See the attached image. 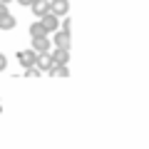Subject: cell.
Returning <instances> with one entry per match:
<instances>
[{"label":"cell","mask_w":149,"mask_h":149,"mask_svg":"<svg viewBox=\"0 0 149 149\" xmlns=\"http://www.w3.org/2000/svg\"><path fill=\"white\" fill-rule=\"evenodd\" d=\"M40 25L45 27V32H57L60 30V17L52 15V13H45V15L40 17Z\"/></svg>","instance_id":"6da1fadb"},{"label":"cell","mask_w":149,"mask_h":149,"mask_svg":"<svg viewBox=\"0 0 149 149\" xmlns=\"http://www.w3.org/2000/svg\"><path fill=\"white\" fill-rule=\"evenodd\" d=\"M17 60H20L22 67H35L37 52H35V50H22V52H17Z\"/></svg>","instance_id":"7a4b0ae2"},{"label":"cell","mask_w":149,"mask_h":149,"mask_svg":"<svg viewBox=\"0 0 149 149\" xmlns=\"http://www.w3.org/2000/svg\"><path fill=\"white\" fill-rule=\"evenodd\" d=\"M52 65H55V62H52V55H47V52H40V55H37V60H35V67L40 70V72H45V70L50 72Z\"/></svg>","instance_id":"3957f363"},{"label":"cell","mask_w":149,"mask_h":149,"mask_svg":"<svg viewBox=\"0 0 149 149\" xmlns=\"http://www.w3.org/2000/svg\"><path fill=\"white\" fill-rule=\"evenodd\" d=\"M70 42H72L70 32H65V30H57V32H55V45H57L60 50H70Z\"/></svg>","instance_id":"277c9868"},{"label":"cell","mask_w":149,"mask_h":149,"mask_svg":"<svg viewBox=\"0 0 149 149\" xmlns=\"http://www.w3.org/2000/svg\"><path fill=\"white\" fill-rule=\"evenodd\" d=\"M67 8H70V3L67 0H50V13H52V15H65V13H67Z\"/></svg>","instance_id":"5b68a950"},{"label":"cell","mask_w":149,"mask_h":149,"mask_svg":"<svg viewBox=\"0 0 149 149\" xmlns=\"http://www.w3.org/2000/svg\"><path fill=\"white\" fill-rule=\"evenodd\" d=\"M32 13H35L37 17H42L45 13H50V0H32Z\"/></svg>","instance_id":"8992f818"},{"label":"cell","mask_w":149,"mask_h":149,"mask_svg":"<svg viewBox=\"0 0 149 149\" xmlns=\"http://www.w3.org/2000/svg\"><path fill=\"white\" fill-rule=\"evenodd\" d=\"M32 50H35V52L37 55H40V52H47V50H50V40H47V37H32Z\"/></svg>","instance_id":"52a82bcc"},{"label":"cell","mask_w":149,"mask_h":149,"mask_svg":"<svg viewBox=\"0 0 149 149\" xmlns=\"http://www.w3.org/2000/svg\"><path fill=\"white\" fill-rule=\"evenodd\" d=\"M67 60H70V50H55L52 52V62L55 65H67Z\"/></svg>","instance_id":"ba28073f"},{"label":"cell","mask_w":149,"mask_h":149,"mask_svg":"<svg viewBox=\"0 0 149 149\" xmlns=\"http://www.w3.org/2000/svg\"><path fill=\"white\" fill-rule=\"evenodd\" d=\"M50 74H52V77H67V67H65V65H52V67H50Z\"/></svg>","instance_id":"9c48e42d"},{"label":"cell","mask_w":149,"mask_h":149,"mask_svg":"<svg viewBox=\"0 0 149 149\" xmlns=\"http://www.w3.org/2000/svg\"><path fill=\"white\" fill-rule=\"evenodd\" d=\"M13 27H15V17H13V15L0 17V30H13Z\"/></svg>","instance_id":"30bf717a"},{"label":"cell","mask_w":149,"mask_h":149,"mask_svg":"<svg viewBox=\"0 0 149 149\" xmlns=\"http://www.w3.org/2000/svg\"><path fill=\"white\" fill-rule=\"evenodd\" d=\"M30 35L32 37H42V35H47V32H45V27L40 25V22H32L30 25Z\"/></svg>","instance_id":"8fae6325"},{"label":"cell","mask_w":149,"mask_h":149,"mask_svg":"<svg viewBox=\"0 0 149 149\" xmlns=\"http://www.w3.org/2000/svg\"><path fill=\"white\" fill-rule=\"evenodd\" d=\"M25 77H40V70L37 67H25Z\"/></svg>","instance_id":"7c38bea8"},{"label":"cell","mask_w":149,"mask_h":149,"mask_svg":"<svg viewBox=\"0 0 149 149\" xmlns=\"http://www.w3.org/2000/svg\"><path fill=\"white\" fill-rule=\"evenodd\" d=\"M5 15H10V13H8V5H5V3H0V17H5Z\"/></svg>","instance_id":"4fadbf2b"},{"label":"cell","mask_w":149,"mask_h":149,"mask_svg":"<svg viewBox=\"0 0 149 149\" xmlns=\"http://www.w3.org/2000/svg\"><path fill=\"white\" fill-rule=\"evenodd\" d=\"M62 30H65V32L72 30V20H65V22H62Z\"/></svg>","instance_id":"5bb4252c"},{"label":"cell","mask_w":149,"mask_h":149,"mask_svg":"<svg viewBox=\"0 0 149 149\" xmlns=\"http://www.w3.org/2000/svg\"><path fill=\"white\" fill-rule=\"evenodd\" d=\"M5 65H8V60H5V55L0 52V70H5Z\"/></svg>","instance_id":"9a60e30c"},{"label":"cell","mask_w":149,"mask_h":149,"mask_svg":"<svg viewBox=\"0 0 149 149\" xmlns=\"http://www.w3.org/2000/svg\"><path fill=\"white\" fill-rule=\"evenodd\" d=\"M20 5H32V0H17Z\"/></svg>","instance_id":"2e32d148"},{"label":"cell","mask_w":149,"mask_h":149,"mask_svg":"<svg viewBox=\"0 0 149 149\" xmlns=\"http://www.w3.org/2000/svg\"><path fill=\"white\" fill-rule=\"evenodd\" d=\"M0 3H5V5H8V3H10V0H0Z\"/></svg>","instance_id":"e0dca14e"}]
</instances>
